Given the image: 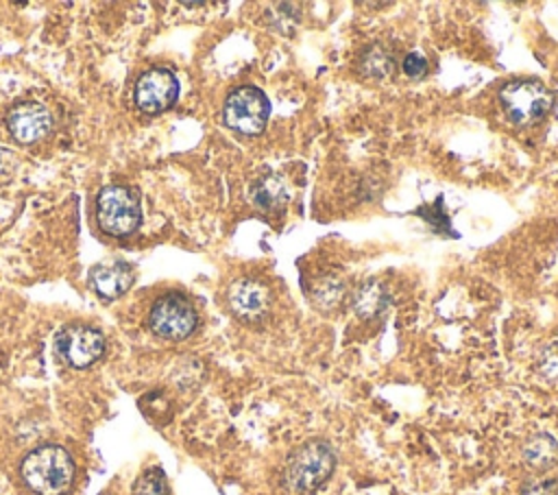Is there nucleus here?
I'll use <instances>...</instances> for the list:
<instances>
[{"instance_id": "nucleus-1", "label": "nucleus", "mask_w": 558, "mask_h": 495, "mask_svg": "<svg viewBox=\"0 0 558 495\" xmlns=\"http://www.w3.org/2000/svg\"><path fill=\"white\" fill-rule=\"evenodd\" d=\"M22 478L37 495H63L74 480V462L59 445H41L22 462Z\"/></svg>"}, {"instance_id": "nucleus-2", "label": "nucleus", "mask_w": 558, "mask_h": 495, "mask_svg": "<svg viewBox=\"0 0 558 495\" xmlns=\"http://www.w3.org/2000/svg\"><path fill=\"white\" fill-rule=\"evenodd\" d=\"M336 467V454L325 440H307L296 447L286 462V484L294 493H310L318 488L331 475Z\"/></svg>"}, {"instance_id": "nucleus-3", "label": "nucleus", "mask_w": 558, "mask_h": 495, "mask_svg": "<svg viewBox=\"0 0 558 495\" xmlns=\"http://www.w3.org/2000/svg\"><path fill=\"white\" fill-rule=\"evenodd\" d=\"M499 102L510 122L519 126H530L541 122L549 113L554 96L536 79H517L508 81L499 89Z\"/></svg>"}, {"instance_id": "nucleus-4", "label": "nucleus", "mask_w": 558, "mask_h": 495, "mask_svg": "<svg viewBox=\"0 0 558 495\" xmlns=\"http://www.w3.org/2000/svg\"><path fill=\"white\" fill-rule=\"evenodd\" d=\"M96 218L105 233L129 236L142 222V209L135 192L124 185H107L96 198Z\"/></svg>"}, {"instance_id": "nucleus-5", "label": "nucleus", "mask_w": 558, "mask_h": 495, "mask_svg": "<svg viewBox=\"0 0 558 495\" xmlns=\"http://www.w3.org/2000/svg\"><path fill=\"white\" fill-rule=\"evenodd\" d=\"M270 102L266 94L253 85L233 89L222 109L225 124L242 135H259L268 122Z\"/></svg>"}, {"instance_id": "nucleus-6", "label": "nucleus", "mask_w": 558, "mask_h": 495, "mask_svg": "<svg viewBox=\"0 0 558 495\" xmlns=\"http://www.w3.org/2000/svg\"><path fill=\"white\" fill-rule=\"evenodd\" d=\"M196 312L192 303L177 292L163 294L155 301L148 314L150 329L166 340H183L196 329Z\"/></svg>"}, {"instance_id": "nucleus-7", "label": "nucleus", "mask_w": 558, "mask_h": 495, "mask_svg": "<svg viewBox=\"0 0 558 495\" xmlns=\"http://www.w3.org/2000/svg\"><path fill=\"white\" fill-rule=\"evenodd\" d=\"M54 351L65 364L74 369H85L102 355L105 336L92 325H83V323L65 325L54 336Z\"/></svg>"}, {"instance_id": "nucleus-8", "label": "nucleus", "mask_w": 558, "mask_h": 495, "mask_svg": "<svg viewBox=\"0 0 558 495\" xmlns=\"http://www.w3.org/2000/svg\"><path fill=\"white\" fill-rule=\"evenodd\" d=\"M179 96V81L166 68L144 72L135 83V105L144 113H159L174 105Z\"/></svg>"}, {"instance_id": "nucleus-9", "label": "nucleus", "mask_w": 558, "mask_h": 495, "mask_svg": "<svg viewBox=\"0 0 558 495\" xmlns=\"http://www.w3.org/2000/svg\"><path fill=\"white\" fill-rule=\"evenodd\" d=\"M7 126L20 144H33L48 135L52 126V116L41 102L26 100L9 111Z\"/></svg>"}, {"instance_id": "nucleus-10", "label": "nucleus", "mask_w": 558, "mask_h": 495, "mask_svg": "<svg viewBox=\"0 0 558 495\" xmlns=\"http://www.w3.org/2000/svg\"><path fill=\"white\" fill-rule=\"evenodd\" d=\"M270 290L257 279H238L229 288V305L242 321H257L270 307Z\"/></svg>"}, {"instance_id": "nucleus-11", "label": "nucleus", "mask_w": 558, "mask_h": 495, "mask_svg": "<svg viewBox=\"0 0 558 495\" xmlns=\"http://www.w3.org/2000/svg\"><path fill=\"white\" fill-rule=\"evenodd\" d=\"M89 281L105 299L122 297L133 283V268L124 262H102L92 268Z\"/></svg>"}, {"instance_id": "nucleus-12", "label": "nucleus", "mask_w": 558, "mask_h": 495, "mask_svg": "<svg viewBox=\"0 0 558 495\" xmlns=\"http://www.w3.org/2000/svg\"><path fill=\"white\" fill-rule=\"evenodd\" d=\"M251 201L262 212H281L290 201V192L279 174H264L253 183Z\"/></svg>"}, {"instance_id": "nucleus-13", "label": "nucleus", "mask_w": 558, "mask_h": 495, "mask_svg": "<svg viewBox=\"0 0 558 495\" xmlns=\"http://www.w3.org/2000/svg\"><path fill=\"white\" fill-rule=\"evenodd\" d=\"M360 70L364 76L386 81L395 74V55L381 44H373L360 55Z\"/></svg>"}, {"instance_id": "nucleus-14", "label": "nucleus", "mask_w": 558, "mask_h": 495, "mask_svg": "<svg viewBox=\"0 0 558 495\" xmlns=\"http://www.w3.org/2000/svg\"><path fill=\"white\" fill-rule=\"evenodd\" d=\"M558 458V443L549 434H534L523 445V460L527 467L536 471L549 469Z\"/></svg>"}, {"instance_id": "nucleus-15", "label": "nucleus", "mask_w": 558, "mask_h": 495, "mask_svg": "<svg viewBox=\"0 0 558 495\" xmlns=\"http://www.w3.org/2000/svg\"><path fill=\"white\" fill-rule=\"evenodd\" d=\"M386 307V290L381 288L379 281L366 279L364 283L357 286L353 294V310L362 318L377 316Z\"/></svg>"}, {"instance_id": "nucleus-16", "label": "nucleus", "mask_w": 558, "mask_h": 495, "mask_svg": "<svg viewBox=\"0 0 558 495\" xmlns=\"http://www.w3.org/2000/svg\"><path fill=\"white\" fill-rule=\"evenodd\" d=\"M344 294V283L336 277H325L312 288V299L318 307H333Z\"/></svg>"}, {"instance_id": "nucleus-17", "label": "nucleus", "mask_w": 558, "mask_h": 495, "mask_svg": "<svg viewBox=\"0 0 558 495\" xmlns=\"http://www.w3.org/2000/svg\"><path fill=\"white\" fill-rule=\"evenodd\" d=\"M133 495H168L166 475L161 469H146L133 484Z\"/></svg>"}, {"instance_id": "nucleus-18", "label": "nucleus", "mask_w": 558, "mask_h": 495, "mask_svg": "<svg viewBox=\"0 0 558 495\" xmlns=\"http://www.w3.org/2000/svg\"><path fill=\"white\" fill-rule=\"evenodd\" d=\"M403 72L410 76V79H421L425 76L427 72V59L418 52H410L405 59H403Z\"/></svg>"}, {"instance_id": "nucleus-19", "label": "nucleus", "mask_w": 558, "mask_h": 495, "mask_svg": "<svg viewBox=\"0 0 558 495\" xmlns=\"http://www.w3.org/2000/svg\"><path fill=\"white\" fill-rule=\"evenodd\" d=\"M521 495H558V482L556 480H536L530 482Z\"/></svg>"}]
</instances>
